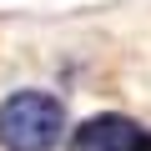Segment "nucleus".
<instances>
[{"label": "nucleus", "mask_w": 151, "mask_h": 151, "mask_svg": "<svg viewBox=\"0 0 151 151\" xmlns=\"http://www.w3.org/2000/svg\"><path fill=\"white\" fill-rule=\"evenodd\" d=\"M65 136V106L50 91H15L0 101V146L5 151H50Z\"/></svg>", "instance_id": "nucleus-1"}, {"label": "nucleus", "mask_w": 151, "mask_h": 151, "mask_svg": "<svg viewBox=\"0 0 151 151\" xmlns=\"http://www.w3.org/2000/svg\"><path fill=\"white\" fill-rule=\"evenodd\" d=\"M136 141H141V126L116 111L91 116L70 131V151H136Z\"/></svg>", "instance_id": "nucleus-2"}, {"label": "nucleus", "mask_w": 151, "mask_h": 151, "mask_svg": "<svg viewBox=\"0 0 151 151\" xmlns=\"http://www.w3.org/2000/svg\"><path fill=\"white\" fill-rule=\"evenodd\" d=\"M136 151H151V131H141V141H136Z\"/></svg>", "instance_id": "nucleus-3"}]
</instances>
